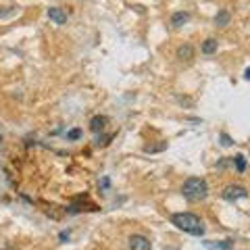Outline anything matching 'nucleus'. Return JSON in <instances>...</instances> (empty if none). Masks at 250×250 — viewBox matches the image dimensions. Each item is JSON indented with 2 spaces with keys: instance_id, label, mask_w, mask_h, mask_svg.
<instances>
[{
  "instance_id": "obj_1",
  "label": "nucleus",
  "mask_w": 250,
  "mask_h": 250,
  "mask_svg": "<svg viewBox=\"0 0 250 250\" xmlns=\"http://www.w3.org/2000/svg\"><path fill=\"white\" fill-rule=\"evenodd\" d=\"M171 223H173L177 229L192 233V236H202V233H205V225H202L200 217H196L194 213H175L171 217Z\"/></svg>"
},
{
  "instance_id": "obj_2",
  "label": "nucleus",
  "mask_w": 250,
  "mask_h": 250,
  "mask_svg": "<svg viewBox=\"0 0 250 250\" xmlns=\"http://www.w3.org/2000/svg\"><path fill=\"white\" fill-rule=\"evenodd\" d=\"M182 194L186 200L190 202H200L208 196V186L202 177H190L186 179L184 186H182Z\"/></svg>"
},
{
  "instance_id": "obj_3",
  "label": "nucleus",
  "mask_w": 250,
  "mask_h": 250,
  "mask_svg": "<svg viewBox=\"0 0 250 250\" xmlns=\"http://www.w3.org/2000/svg\"><path fill=\"white\" fill-rule=\"evenodd\" d=\"M221 196H223L225 200L233 202V200H240V198H248V190H246L244 186L233 184V186H228V188H225V190L221 192Z\"/></svg>"
},
{
  "instance_id": "obj_4",
  "label": "nucleus",
  "mask_w": 250,
  "mask_h": 250,
  "mask_svg": "<svg viewBox=\"0 0 250 250\" xmlns=\"http://www.w3.org/2000/svg\"><path fill=\"white\" fill-rule=\"evenodd\" d=\"M129 250H152V244L146 236H131L129 238Z\"/></svg>"
},
{
  "instance_id": "obj_5",
  "label": "nucleus",
  "mask_w": 250,
  "mask_h": 250,
  "mask_svg": "<svg viewBox=\"0 0 250 250\" xmlns=\"http://www.w3.org/2000/svg\"><path fill=\"white\" fill-rule=\"evenodd\" d=\"M48 19L54 21L57 25H62V23H67V13L59 9V6H50L48 9Z\"/></svg>"
},
{
  "instance_id": "obj_6",
  "label": "nucleus",
  "mask_w": 250,
  "mask_h": 250,
  "mask_svg": "<svg viewBox=\"0 0 250 250\" xmlns=\"http://www.w3.org/2000/svg\"><path fill=\"white\" fill-rule=\"evenodd\" d=\"M106 123H108V117L104 115H96L94 119L90 121V129L94 131V134H98V131H103L106 127Z\"/></svg>"
},
{
  "instance_id": "obj_7",
  "label": "nucleus",
  "mask_w": 250,
  "mask_h": 250,
  "mask_svg": "<svg viewBox=\"0 0 250 250\" xmlns=\"http://www.w3.org/2000/svg\"><path fill=\"white\" fill-rule=\"evenodd\" d=\"M207 248L210 250H231L233 248V242L231 240H221V242H202Z\"/></svg>"
},
{
  "instance_id": "obj_8",
  "label": "nucleus",
  "mask_w": 250,
  "mask_h": 250,
  "mask_svg": "<svg viewBox=\"0 0 250 250\" xmlns=\"http://www.w3.org/2000/svg\"><path fill=\"white\" fill-rule=\"evenodd\" d=\"M177 59H179V61H192V59H194V48H192V44L179 46V48H177Z\"/></svg>"
},
{
  "instance_id": "obj_9",
  "label": "nucleus",
  "mask_w": 250,
  "mask_h": 250,
  "mask_svg": "<svg viewBox=\"0 0 250 250\" xmlns=\"http://www.w3.org/2000/svg\"><path fill=\"white\" fill-rule=\"evenodd\" d=\"M190 19V15L188 13H184V11H179V13H173V17H171V25L173 27H182L184 23Z\"/></svg>"
},
{
  "instance_id": "obj_10",
  "label": "nucleus",
  "mask_w": 250,
  "mask_h": 250,
  "mask_svg": "<svg viewBox=\"0 0 250 250\" xmlns=\"http://www.w3.org/2000/svg\"><path fill=\"white\" fill-rule=\"evenodd\" d=\"M229 19H231V17H229V13L223 9V11H219V13H217V17H215V25L225 27V25H229Z\"/></svg>"
},
{
  "instance_id": "obj_11",
  "label": "nucleus",
  "mask_w": 250,
  "mask_h": 250,
  "mask_svg": "<svg viewBox=\"0 0 250 250\" xmlns=\"http://www.w3.org/2000/svg\"><path fill=\"white\" fill-rule=\"evenodd\" d=\"M205 54H213V52H217V40L215 38H208V40H205L202 42V48H200Z\"/></svg>"
},
{
  "instance_id": "obj_12",
  "label": "nucleus",
  "mask_w": 250,
  "mask_h": 250,
  "mask_svg": "<svg viewBox=\"0 0 250 250\" xmlns=\"http://www.w3.org/2000/svg\"><path fill=\"white\" fill-rule=\"evenodd\" d=\"M233 165H236V169L240 171V173H244V169H246V159H244V154H236V156H233Z\"/></svg>"
},
{
  "instance_id": "obj_13",
  "label": "nucleus",
  "mask_w": 250,
  "mask_h": 250,
  "mask_svg": "<svg viewBox=\"0 0 250 250\" xmlns=\"http://www.w3.org/2000/svg\"><path fill=\"white\" fill-rule=\"evenodd\" d=\"M165 148H167V142H161V144H154V146H146L144 152H148V154L150 152H161V150H165Z\"/></svg>"
},
{
  "instance_id": "obj_14",
  "label": "nucleus",
  "mask_w": 250,
  "mask_h": 250,
  "mask_svg": "<svg viewBox=\"0 0 250 250\" xmlns=\"http://www.w3.org/2000/svg\"><path fill=\"white\" fill-rule=\"evenodd\" d=\"M67 138H69V140H77V138H82V129H71V131L67 134Z\"/></svg>"
},
{
  "instance_id": "obj_15",
  "label": "nucleus",
  "mask_w": 250,
  "mask_h": 250,
  "mask_svg": "<svg viewBox=\"0 0 250 250\" xmlns=\"http://www.w3.org/2000/svg\"><path fill=\"white\" fill-rule=\"evenodd\" d=\"M221 144L223 146H231V138L228 134H221Z\"/></svg>"
},
{
  "instance_id": "obj_16",
  "label": "nucleus",
  "mask_w": 250,
  "mask_h": 250,
  "mask_svg": "<svg viewBox=\"0 0 250 250\" xmlns=\"http://www.w3.org/2000/svg\"><path fill=\"white\" fill-rule=\"evenodd\" d=\"M244 77H246V80H248V82H250V67H248V69H246V73H244Z\"/></svg>"
},
{
  "instance_id": "obj_17",
  "label": "nucleus",
  "mask_w": 250,
  "mask_h": 250,
  "mask_svg": "<svg viewBox=\"0 0 250 250\" xmlns=\"http://www.w3.org/2000/svg\"><path fill=\"white\" fill-rule=\"evenodd\" d=\"M0 142H2V140H0Z\"/></svg>"
}]
</instances>
